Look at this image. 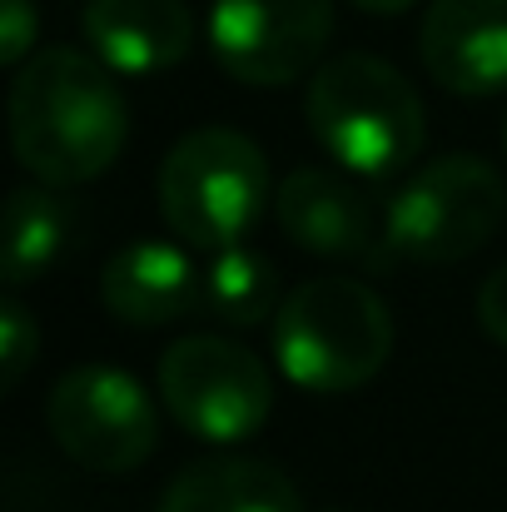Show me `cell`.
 <instances>
[{"label":"cell","mask_w":507,"mask_h":512,"mask_svg":"<svg viewBox=\"0 0 507 512\" xmlns=\"http://www.w3.org/2000/svg\"><path fill=\"white\" fill-rule=\"evenodd\" d=\"M269 204V160L264 150L224 125L189 130L160 160V214L189 249L239 244Z\"/></svg>","instance_id":"cell-4"},{"label":"cell","mask_w":507,"mask_h":512,"mask_svg":"<svg viewBox=\"0 0 507 512\" xmlns=\"http://www.w3.org/2000/svg\"><path fill=\"white\" fill-rule=\"evenodd\" d=\"M304 120L338 170L358 179H393L428 145V115L408 75L363 50L324 60L309 75Z\"/></svg>","instance_id":"cell-2"},{"label":"cell","mask_w":507,"mask_h":512,"mask_svg":"<svg viewBox=\"0 0 507 512\" xmlns=\"http://www.w3.org/2000/svg\"><path fill=\"white\" fill-rule=\"evenodd\" d=\"M503 214V174L478 155H443L398 184L383 209V244L393 264H458L498 234Z\"/></svg>","instance_id":"cell-5"},{"label":"cell","mask_w":507,"mask_h":512,"mask_svg":"<svg viewBox=\"0 0 507 512\" xmlns=\"http://www.w3.org/2000/svg\"><path fill=\"white\" fill-rule=\"evenodd\" d=\"M334 35V0H214L209 45L239 85H294L319 70Z\"/></svg>","instance_id":"cell-8"},{"label":"cell","mask_w":507,"mask_h":512,"mask_svg":"<svg viewBox=\"0 0 507 512\" xmlns=\"http://www.w3.org/2000/svg\"><path fill=\"white\" fill-rule=\"evenodd\" d=\"M393 314L363 279H309L274 314L279 373L304 393H353L383 373Z\"/></svg>","instance_id":"cell-3"},{"label":"cell","mask_w":507,"mask_h":512,"mask_svg":"<svg viewBox=\"0 0 507 512\" xmlns=\"http://www.w3.org/2000/svg\"><path fill=\"white\" fill-rule=\"evenodd\" d=\"M503 150H507V115H503Z\"/></svg>","instance_id":"cell-20"},{"label":"cell","mask_w":507,"mask_h":512,"mask_svg":"<svg viewBox=\"0 0 507 512\" xmlns=\"http://www.w3.org/2000/svg\"><path fill=\"white\" fill-rule=\"evenodd\" d=\"M70 244V209L50 194V184H15L5 199V284L20 289L55 269Z\"/></svg>","instance_id":"cell-14"},{"label":"cell","mask_w":507,"mask_h":512,"mask_svg":"<svg viewBox=\"0 0 507 512\" xmlns=\"http://www.w3.org/2000/svg\"><path fill=\"white\" fill-rule=\"evenodd\" d=\"M199 304L219 324L254 329V324H264V319L279 314V274H274V264L264 254L229 244L199 274Z\"/></svg>","instance_id":"cell-15"},{"label":"cell","mask_w":507,"mask_h":512,"mask_svg":"<svg viewBox=\"0 0 507 512\" xmlns=\"http://www.w3.org/2000/svg\"><path fill=\"white\" fill-rule=\"evenodd\" d=\"M100 299L115 319H125L135 329H160V324L184 319L199 304V274L184 249L160 244V239H140L105 264Z\"/></svg>","instance_id":"cell-12"},{"label":"cell","mask_w":507,"mask_h":512,"mask_svg":"<svg viewBox=\"0 0 507 512\" xmlns=\"http://www.w3.org/2000/svg\"><path fill=\"white\" fill-rule=\"evenodd\" d=\"M125 135V95L100 55L50 45L20 65L10 85V145L35 179L85 184L120 160Z\"/></svg>","instance_id":"cell-1"},{"label":"cell","mask_w":507,"mask_h":512,"mask_svg":"<svg viewBox=\"0 0 507 512\" xmlns=\"http://www.w3.org/2000/svg\"><path fill=\"white\" fill-rule=\"evenodd\" d=\"M35 35H40L35 5L30 0H0V60L5 65H25Z\"/></svg>","instance_id":"cell-17"},{"label":"cell","mask_w":507,"mask_h":512,"mask_svg":"<svg viewBox=\"0 0 507 512\" xmlns=\"http://www.w3.org/2000/svg\"><path fill=\"white\" fill-rule=\"evenodd\" d=\"M319 512H353V508H319Z\"/></svg>","instance_id":"cell-21"},{"label":"cell","mask_w":507,"mask_h":512,"mask_svg":"<svg viewBox=\"0 0 507 512\" xmlns=\"http://www.w3.org/2000/svg\"><path fill=\"white\" fill-rule=\"evenodd\" d=\"M160 398L184 433L204 443H239L269 423L274 378L244 343L189 334L160 353Z\"/></svg>","instance_id":"cell-6"},{"label":"cell","mask_w":507,"mask_h":512,"mask_svg":"<svg viewBox=\"0 0 507 512\" xmlns=\"http://www.w3.org/2000/svg\"><path fill=\"white\" fill-rule=\"evenodd\" d=\"M35 348H40V324H35V314L25 309V299L10 294V299L0 304V378H5V388H15V383L25 378Z\"/></svg>","instance_id":"cell-16"},{"label":"cell","mask_w":507,"mask_h":512,"mask_svg":"<svg viewBox=\"0 0 507 512\" xmlns=\"http://www.w3.org/2000/svg\"><path fill=\"white\" fill-rule=\"evenodd\" d=\"M428 75L468 100L507 90V0H433L418 30Z\"/></svg>","instance_id":"cell-10"},{"label":"cell","mask_w":507,"mask_h":512,"mask_svg":"<svg viewBox=\"0 0 507 512\" xmlns=\"http://www.w3.org/2000/svg\"><path fill=\"white\" fill-rule=\"evenodd\" d=\"M478 324L488 339L507 348V264H498L478 289Z\"/></svg>","instance_id":"cell-18"},{"label":"cell","mask_w":507,"mask_h":512,"mask_svg":"<svg viewBox=\"0 0 507 512\" xmlns=\"http://www.w3.org/2000/svg\"><path fill=\"white\" fill-rule=\"evenodd\" d=\"M353 179L358 174L348 170H294L274 194L279 229L309 254L388 269L393 259H388V244H383V224L373 214V199Z\"/></svg>","instance_id":"cell-9"},{"label":"cell","mask_w":507,"mask_h":512,"mask_svg":"<svg viewBox=\"0 0 507 512\" xmlns=\"http://www.w3.org/2000/svg\"><path fill=\"white\" fill-rule=\"evenodd\" d=\"M358 10H368V15H398V10H408V5H418V0H353Z\"/></svg>","instance_id":"cell-19"},{"label":"cell","mask_w":507,"mask_h":512,"mask_svg":"<svg viewBox=\"0 0 507 512\" xmlns=\"http://www.w3.org/2000/svg\"><path fill=\"white\" fill-rule=\"evenodd\" d=\"M160 512H304L299 488L264 458H209L169 483Z\"/></svg>","instance_id":"cell-13"},{"label":"cell","mask_w":507,"mask_h":512,"mask_svg":"<svg viewBox=\"0 0 507 512\" xmlns=\"http://www.w3.org/2000/svg\"><path fill=\"white\" fill-rule=\"evenodd\" d=\"M50 438L90 473H135L160 443V408L150 388L105 363L70 368L45 398Z\"/></svg>","instance_id":"cell-7"},{"label":"cell","mask_w":507,"mask_h":512,"mask_svg":"<svg viewBox=\"0 0 507 512\" xmlns=\"http://www.w3.org/2000/svg\"><path fill=\"white\" fill-rule=\"evenodd\" d=\"M85 40L120 75H160L194 50V15L184 0H90Z\"/></svg>","instance_id":"cell-11"}]
</instances>
